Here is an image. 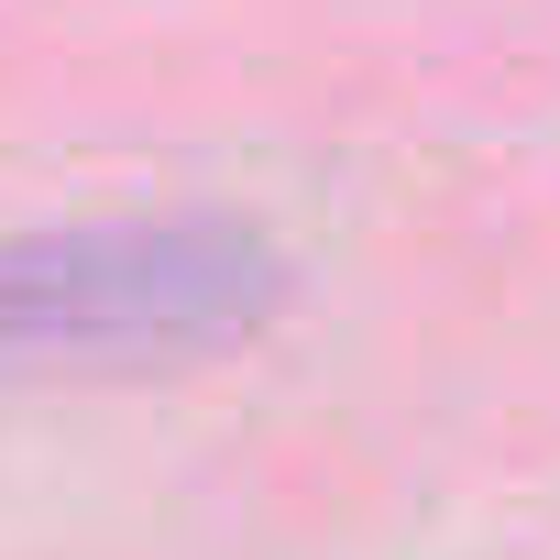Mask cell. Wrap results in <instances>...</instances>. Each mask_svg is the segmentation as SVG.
<instances>
[{
  "mask_svg": "<svg viewBox=\"0 0 560 560\" xmlns=\"http://www.w3.org/2000/svg\"><path fill=\"white\" fill-rule=\"evenodd\" d=\"M275 308H287V253L220 209L23 231L0 242V385L198 363L253 341Z\"/></svg>",
  "mask_w": 560,
  "mask_h": 560,
  "instance_id": "cell-1",
  "label": "cell"
}]
</instances>
